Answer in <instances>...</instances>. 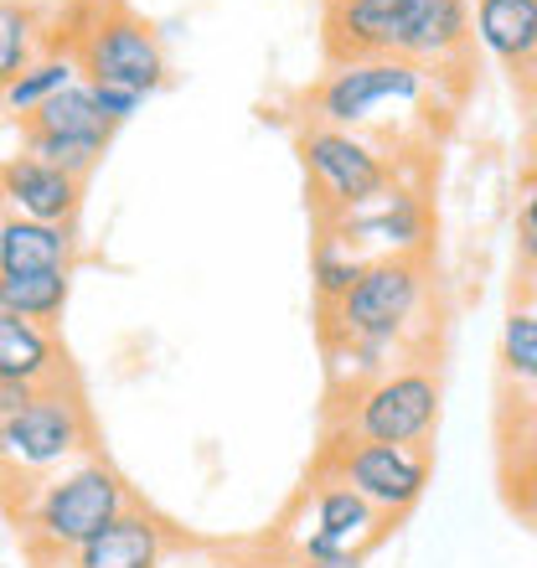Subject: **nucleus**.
<instances>
[{
  "label": "nucleus",
  "instance_id": "9d476101",
  "mask_svg": "<svg viewBox=\"0 0 537 568\" xmlns=\"http://www.w3.org/2000/svg\"><path fill=\"white\" fill-rule=\"evenodd\" d=\"M418 0H326V58H403Z\"/></svg>",
  "mask_w": 537,
  "mask_h": 568
},
{
  "label": "nucleus",
  "instance_id": "a211bd4d",
  "mask_svg": "<svg viewBox=\"0 0 537 568\" xmlns=\"http://www.w3.org/2000/svg\"><path fill=\"white\" fill-rule=\"evenodd\" d=\"M78 78H83V68H78V58H73V47H47L42 58L31 62L27 73L16 78L11 89L0 93V109L11 114V120H21L27 124L37 109L47 104V99H58L62 89H73Z\"/></svg>",
  "mask_w": 537,
  "mask_h": 568
},
{
  "label": "nucleus",
  "instance_id": "c85d7f7f",
  "mask_svg": "<svg viewBox=\"0 0 537 568\" xmlns=\"http://www.w3.org/2000/svg\"><path fill=\"white\" fill-rule=\"evenodd\" d=\"M517 227L537 233V171L523 181V202H517Z\"/></svg>",
  "mask_w": 537,
  "mask_h": 568
},
{
  "label": "nucleus",
  "instance_id": "6ab92c4d",
  "mask_svg": "<svg viewBox=\"0 0 537 568\" xmlns=\"http://www.w3.org/2000/svg\"><path fill=\"white\" fill-rule=\"evenodd\" d=\"M47 37L52 31H47L42 6H31V0H0V93L11 89L16 78L52 47Z\"/></svg>",
  "mask_w": 537,
  "mask_h": 568
},
{
  "label": "nucleus",
  "instance_id": "5701e85b",
  "mask_svg": "<svg viewBox=\"0 0 537 568\" xmlns=\"http://www.w3.org/2000/svg\"><path fill=\"white\" fill-rule=\"evenodd\" d=\"M496 357H501V383L507 388H517V393L537 388V311L533 305H511Z\"/></svg>",
  "mask_w": 537,
  "mask_h": 568
},
{
  "label": "nucleus",
  "instance_id": "412c9836",
  "mask_svg": "<svg viewBox=\"0 0 537 568\" xmlns=\"http://www.w3.org/2000/svg\"><path fill=\"white\" fill-rule=\"evenodd\" d=\"M21 130H31V135H104V140H114V130L99 120L93 89L83 83V78H78L73 89H62L58 99H47Z\"/></svg>",
  "mask_w": 537,
  "mask_h": 568
},
{
  "label": "nucleus",
  "instance_id": "4468645a",
  "mask_svg": "<svg viewBox=\"0 0 537 568\" xmlns=\"http://www.w3.org/2000/svg\"><path fill=\"white\" fill-rule=\"evenodd\" d=\"M0 377H16V383H31V388H68L73 367L62 357L58 331L0 311Z\"/></svg>",
  "mask_w": 537,
  "mask_h": 568
},
{
  "label": "nucleus",
  "instance_id": "bb28decb",
  "mask_svg": "<svg viewBox=\"0 0 537 568\" xmlns=\"http://www.w3.org/2000/svg\"><path fill=\"white\" fill-rule=\"evenodd\" d=\"M367 554H346V548H321V542H305L295 548V564L300 568H362Z\"/></svg>",
  "mask_w": 537,
  "mask_h": 568
},
{
  "label": "nucleus",
  "instance_id": "0eeeda50",
  "mask_svg": "<svg viewBox=\"0 0 537 568\" xmlns=\"http://www.w3.org/2000/svg\"><path fill=\"white\" fill-rule=\"evenodd\" d=\"M300 165H305V181H311V196L321 217L331 212H346L377 196L383 186L398 181V165L383 145L362 135V130H336V124H305L295 140Z\"/></svg>",
  "mask_w": 537,
  "mask_h": 568
},
{
  "label": "nucleus",
  "instance_id": "9b49d317",
  "mask_svg": "<svg viewBox=\"0 0 537 568\" xmlns=\"http://www.w3.org/2000/svg\"><path fill=\"white\" fill-rule=\"evenodd\" d=\"M0 207L6 217H31V223H73L83 207V181L21 150L0 161Z\"/></svg>",
  "mask_w": 537,
  "mask_h": 568
},
{
  "label": "nucleus",
  "instance_id": "2eb2a0df",
  "mask_svg": "<svg viewBox=\"0 0 537 568\" xmlns=\"http://www.w3.org/2000/svg\"><path fill=\"white\" fill-rule=\"evenodd\" d=\"M470 37H476V27H470V0H418L403 58L439 73V68L465 58Z\"/></svg>",
  "mask_w": 537,
  "mask_h": 568
},
{
  "label": "nucleus",
  "instance_id": "f3484780",
  "mask_svg": "<svg viewBox=\"0 0 537 568\" xmlns=\"http://www.w3.org/2000/svg\"><path fill=\"white\" fill-rule=\"evenodd\" d=\"M73 258H78L73 223H31V217H0V274L73 270Z\"/></svg>",
  "mask_w": 537,
  "mask_h": 568
},
{
  "label": "nucleus",
  "instance_id": "4be33fe9",
  "mask_svg": "<svg viewBox=\"0 0 537 568\" xmlns=\"http://www.w3.org/2000/svg\"><path fill=\"white\" fill-rule=\"evenodd\" d=\"M362 270H367V254H357L346 239H336V233H326L321 227V239H315V254H311V284L315 295H321V305H342L346 295H352V284L362 280Z\"/></svg>",
  "mask_w": 537,
  "mask_h": 568
},
{
  "label": "nucleus",
  "instance_id": "aec40b11",
  "mask_svg": "<svg viewBox=\"0 0 537 568\" xmlns=\"http://www.w3.org/2000/svg\"><path fill=\"white\" fill-rule=\"evenodd\" d=\"M73 295V270H27V274H0V311L21 315V321H62Z\"/></svg>",
  "mask_w": 537,
  "mask_h": 568
},
{
  "label": "nucleus",
  "instance_id": "c756f323",
  "mask_svg": "<svg viewBox=\"0 0 537 568\" xmlns=\"http://www.w3.org/2000/svg\"><path fill=\"white\" fill-rule=\"evenodd\" d=\"M517 83H523V89H527V93H533V99H537V52H533V62H527L523 73H517Z\"/></svg>",
  "mask_w": 537,
  "mask_h": 568
},
{
  "label": "nucleus",
  "instance_id": "a878e982",
  "mask_svg": "<svg viewBox=\"0 0 537 568\" xmlns=\"http://www.w3.org/2000/svg\"><path fill=\"white\" fill-rule=\"evenodd\" d=\"M511 449H517V465H523V470H537V388L523 393V408H517V439H511Z\"/></svg>",
  "mask_w": 537,
  "mask_h": 568
},
{
  "label": "nucleus",
  "instance_id": "1a4fd4ad",
  "mask_svg": "<svg viewBox=\"0 0 537 568\" xmlns=\"http://www.w3.org/2000/svg\"><path fill=\"white\" fill-rule=\"evenodd\" d=\"M321 227L346 239L367 258H418L429 248V207L414 186H398V181L357 202V207L321 217Z\"/></svg>",
  "mask_w": 537,
  "mask_h": 568
},
{
  "label": "nucleus",
  "instance_id": "7ed1b4c3",
  "mask_svg": "<svg viewBox=\"0 0 537 568\" xmlns=\"http://www.w3.org/2000/svg\"><path fill=\"white\" fill-rule=\"evenodd\" d=\"M93 424L78 388H42L16 419L0 424V480L6 486H31L42 476H58L83 455H93Z\"/></svg>",
  "mask_w": 537,
  "mask_h": 568
},
{
  "label": "nucleus",
  "instance_id": "b1692460",
  "mask_svg": "<svg viewBox=\"0 0 537 568\" xmlns=\"http://www.w3.org/2000/svg\"><path fill=\"white\" fill-rule=\"evenodd\" d=\"M21 135H27V155L58 165V171H68L78 181H89V171L104 161L109 150L104 135H31V130H21Z\"/></svg>",
  "mask_w": 537,
  "mask_h": 568
},
{
  "label": "nucleus",
  "instance_id": "ddd939ff",
  "mask_svg": "<svg viewBox=\"0 0 537 568\" xmlns=\"http://www.w3.org/2000/svg\"><path fill=\"white\" fill-rule=\"evenodd\" d=\"M165 564V523L145 507L120 511L109 527H99L83 548L47 568H161Z\"/></svg>",
  "mask_w": 537,
  "mask_h": 568
},
{
  "label": "nucleus",
  "instance_id": "f03ea898",
  "mask_svg": "<svg viewBox=\"0 0 537 568\" xmlns=\"http://www.w3.org/2000/svg\"><path fill=\"white\" fill-rule=\"evenodd\" d=\"M68 47L83 68V83H114V89H134L145 99L171 83L161 31L120 0H93L89 21H73L68 31Z\"/></svg>",
  "mask_w": 537,
  "mask_h": 568
},
{
  "label": "nucleus",
  "instance_id": "f8f14e48",
  "mask_svg": "<svg viewBox=\"0 0 537 568\" xmlns=\"http://www.w3.org/2000/svg\"><path fill=\"white\" fill-rule=\"evenodd\" d=\"M305 532L295 538V548L305 542H321V548H346V554H367L383 532H388V517L373 511L352 486L321 476L311 496H305Z\"/></svg>",
  "mask_w": 537,
  "mask_h": 568
},
{
  "label": "nucleus",
  "instance_id": "f257e3e1",
  "mask_svg": "<svg viewBox=\"0 0 537 568\" xmlns=\"http://www.w3.org/2000/svg\"><path fill=\"white\" fill-rule=\"evenodd\" d=\"M16 491H21L11 501L16 532L27 542L31 564L42 568L68 558L73 548H83L99 527H109L120 511L134 507L124 476L109 460H99V455H83V460L58 470V476H42L31 486H16Z\"/></svg>",
  "mask_w": 537,
  "mask_h": 568
},
{
  "label": "nucleus",
  "instance_id": "393cba45",
  "mask_svg": "<svg viewBox=\"0 0 537 568\" xmlns=\"http://www.w3.org/2000/svg\"><path fill=\"white\" fill-rule=\"evenodd\" d=\"M93 89V104H99V120L109 124V130H120V124H130L140 109H145V93L134 89H114V83H89Z\"/></svg>",
  "mask_w": 537,
  "mask_h": 568
},
{
  "label": "nucleus",
  "instance_id": "7c9ffc66",
  "mask_svg": "<svg viewBox=\"0 0 537 568\" xmlns=\"http://www.w3.org/2000/svg\"><path fill=\"white\" fill-rule=\"evenodd\" d=\"M533 155H537V130H533Z\"/></svg>",
  "mask_w": 537,
  "mask_h": 568
},
{
  "label": "nucleus",
  "instance_id": "39448f33",
  "mask_svg": "<svg viewBox=\"0 0 537 568\" xmlns=\"http://www.w3.org/2000/svg\"><path fill=\"white\" fill-rule=\"evenodd\" d=\"M429 300V274L424 258H367L362 280L352 284V295L342 305H331V336L346 342H377V346H403V336L418 326Z\"/></svg>",
  "mask_w": 537,
  "mask_h": 568
},
{
  "label": "nucleus",
  "instance_id": "dca6fc26",
  "mask_svg": "<svg viewBox=\"0 0 537 568\" xmlns=\"http://www.w3.org/2000/svg\"><path fill=\"white\" fill-rule=\"evenodd\" d=\"M470 27H476V42L501 68L523 73L537 52V0H476Z\"/></svg>",
  "mask_w": 537,
  "mask_h": 568
},
{
  "label": "nucleus",
  "instance_id": "20e7f679",
  "mask_svg": "<svg viewBox=\"0 0 537 568\" xmlns=\"http://www.w3.org/2000/svg\"><path fill=\"white\" fill-rule=\"evenodd\" d=\"M429 99V68L408 58H362L331 62V73L311 93V124L367 130L388 109H414Z\"/></svg>",
  "mask_w": 537,
  "mask_h": 568
},
{
  "label": "nucleus",
  "instance_id": "423d86ee",
  "mask_svg": "<svg viewBox=\"0 0 537 568\" xmlns=\"http://www.w3.org/2000/svg\"><path fill=\"white\" fill-rule=\"evenodd\" d=\"M439 424V377L429 367H393L342 398V439L367 445H424Z\"/></svg>",
  "mask_w": 537,
  "mask_h": 568
},
{
  "label": "nucleus",
  "instance_id": "6e6552de",
  "mask_svg": "<svg viewBox=\"0 0 537 568\" xmlns=\"http://www.w3.org/2000/svg\"><path fill=\"white\" fill-rule=\"evenodd\" d=\"M321 476L352 486L373 511L398 523V517H408L418 507V496L429 491V449L424 445H367V439H342L336 434Z\"/></svg>",
  "mask_w": 537,
  "mask_h": 568
},
{
  "label": "nucleus",
  "instance_id": "cd10ccee",
  "mask_svg": "<svg viewBox=\"0 0 537 568\" xmlns=\"http://www.w3.org/2000/svg\"><path fill=\"white\" fill-rule=\"evenodd\" d=\"M37 393H42V388H31V383H16V377H0V424L16 419V414H21V408H27Z\"/></svg>",
  "mask_w": 537,
  "mask_h": 568
}]
</instances>
